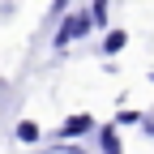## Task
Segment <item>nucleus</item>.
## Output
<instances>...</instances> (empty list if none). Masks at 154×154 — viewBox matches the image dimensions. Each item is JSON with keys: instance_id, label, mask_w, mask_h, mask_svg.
Here are the masks:
<instances>
[{"instance_id": "f257e3e1", "label": "nucleus", "mask_w": 154, "mask_h": 154, "mask_svg": "<svg viewBox=\"0 0 154 154\" xmlns=\"http://www.w3.org/2000/svg\"><path fill=\"white\" fill-rule=\"evenodd\" d=\"M90 26H94V22H90V13H73L69 22H64L60 30H56L51 47H56V51H64V47L73 43V38H86V34H90Z\"/></svg>"}, {"instance_id": "f03ea898", "label": "nucleus", "mask_w": 154, "mask_h": 154, "mask_svg": "<svg viewBox=\"0 0 154 154\" xmlns=\"http://www.w3.org/2000/svg\"><path fill=\"white\" fill-rule=\"evenodd\" d=\"M90 128H94L90 116H69V120L60 124V137H82V133H90Z\"/></svg>"}, {"instance_id": "7ed1b4c3", "label": "nucleus", "mask_w": 154, "mask_h": 154, "mask_svg": "<svg viewBox=\"0 0 154 154\" xmlns=\"http://www.w3.org/2000/svg\"><path fill=\"white\" fill-rule=\"evenodd\" d=\"M99 146H103V154H120V137H116V128H99Z\"/></svg>"}, {"instance_id": "20e7f679", "label": "nucleus", "mask_w": 154, "mask_h": 154, "mask_svg": "<svg viewBox=\"0 0 154 154\" xmlns=\"http://www.w3.org/2000/svg\"><path fill=\"white\" fill-rule=\"evenodd\" d=\"M124 43H128V34H124V30H111V34L103 38V51H107V56H116V51H120Z\"/></svg>"}, {"instance_id": "39448f33", "label": "nucleus", "mask_w": 154, "mask_h": 154, "mask_svg": "<svg viewBox=\"0 0 154 154\" xmlns=\"http://www.w3.org/2000/svg\"><path fill=\"white\" fill-rule=\"evenodd\" d=\"M17 141H26V146L38 141V124L34 120H22V124H17Z\"/></svg>"}, {"instance_id": "423d86ee", "label": "nucleus", "mask_w": 154, "mask_h": 154, "mask_svg": "<svg viewBox=\"0 0 154 154\" xmlns=\"http://www.w3.org/2000/svg\"><path fill=\"white\" fill-rule=\"evenodd\" d=\"M107 9H111V0H94L90 5V22H107Z\"/></svg>"}, {"instance_id": "0eeeda50", "label": "nucleus", "mask_w": 154, "mask_h": 154, "mask_svg": "<svg viewBox=\"0 0 154 154\" xmlns=\"http://www.w3.org/2000/svg\"><path fill=\"white\" fill-rule=\"evenodd\" d=\"M64 9H69V0H56V5L47 9V17H51V22H60V17H64Z\"/></svg>"}, {"instance_id": "6e6552de", "label": "nucleus", "mask_w": 154, "mask_h": 154, "mask_svg": "<svg viewBox=\"0 0 154 154\" xmlns=\"http://www.w3.org/2000/svg\"><path fill=\"white\" fill-rule=\"evenodd\" d=\"M141 128L150 133V137H154V116H141Z\"/></svg>"}]
</instances>
